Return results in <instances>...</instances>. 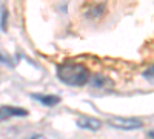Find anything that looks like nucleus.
I'll return each instance as SVG.
<instances>
[{
    "mask_svg": "<svg viewBox=\"0 0 154 139\" xmlns=\"http://www.w3.org/2000/svg\"><path fill=\"white\" fill-rule=\"evenodd\" d=\"M59 79L71 87H82L89 81V71L82 64H63L57 68Z\"/></svg>",
    "mask_w": 154,
    "mask_h": 139,
    "instance_id": "obj_1",
    "label": "nucleus"
},
{
    "mask_svg": "<svg viewBox=\"0 0 154 139\" xmlns=\"http://www.w3.org/2000/svg\"><path fill=\"white\" fill-rule=\"evenodd\" d=\"M108 122L112 127L122 128V130H134L142 127V121L136 118H111Z\"/></svg>",
    "mask_w": 154,
    "mask_h": 139,
    "instance_id": "obj_2",
    "label": "nucleus"
},
{
    "mask_svg": "<svg viewBox=\"0 0 154 139\" xmlns=\"http://www.w3.org/2000/svg\"><path fill=\"white\" fill-rule=\"evenodd\" d=\"M28 111L25 108H19V107H9V105H3L0 107V122H3L9 118H16V116H26Z\"/></svg>",
    "mask_w": 154,
    "mask_h": 139,
    "instance_id": "obj_3",
    "label": "nucleus"
},
{
    "mask_svg": "<svg viewBox=\"0 0 154 139\" xmlns=\"http://www.w3.org/2000/svg\"><path fill=\"white\" fill-rule=\"evenodd\" d=\"M77 125L80 128H88V130H99L100 128V121L89 118V116H79L77 118Z\"/></svg>",
    "mask_w": 154,
    "mask_h": 139,
    "instance_id": "obj_4",
    "label": "nucleus"
},
{
    "mask_svg": "<svg viewBox=\"0 0 154 139\" xmlns=\"http://www.w3.org/2000/svg\"><path fill=\"white\" fill-rule=\"evenodd\" d=\"M34 99L40 100L43 105H48V107H54L60 102V97L59 96H43V94H32Z\"/></svg>",
    "mask_w": 154,
    "mask_h": 139,
    "instance_id": "obj_5",
    "label": "nucleus"
},
{
    "mask_svg": "<svg viewBox=\"0 0 154 139\" xmlns=\"http://www.w3.org/2000/svg\"><path fill=\"white\" fill-rule=\"evenodd\" d=\"M91 84L94 88H112V81H109L105 76H94Z\"/></svg>",
    "mask_w": 154,
    "mask_h": 139,
    "instance_id": "obj_6",
    "label": "nucleus"
},
{
    "mask_svg": "<svg viewBox=\"0 0 154 139\" xmlns=\"http://www.w3.org/2000/svg\"><path fill=\"white\" fill-rule=\"evenodd\" d=\"M143 76H145V79H148V81H151V82H154V64L143 73Z\"/></svg>",
    "mask_w": 154,
    "mask_h": 139,
    "instance_id": "obj_7",
    "label": "nucleus"
},
{
    "mask_svg": "<svg viewBox=\"0 0 154 139\" xmlns=\"http://www.w3.org/2000/svg\"><path fill=\"white\" fill-rule=\"evenodd\" d=\"M2 60H5V59H3V57H2V56H0V62H2Z\"/></svg>",
    "mask_w": 154,
    "mask_h": 139,
    "instance_id": "obj_8",
    "label": "nucleus"
}]
</instances>
